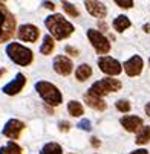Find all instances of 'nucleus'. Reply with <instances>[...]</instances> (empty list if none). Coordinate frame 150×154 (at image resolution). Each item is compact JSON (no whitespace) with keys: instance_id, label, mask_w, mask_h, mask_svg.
Here are the masks:
<instances>
[{"instance_id":"13","label":"nucleus","mask_w":150,"mask_h":154,"mask_svg":"<svg viewBox=\"0 0 150 154\" xmlns=\"http://www.w3.org/2000/svg\"><path fill=\"white\" fill-rule=\"evenodd\" d=\"M84 6L88 9V12L95 17V18H104L107 15V8L103 2H97V0H86L84 2Z\"/></svg>"},{"instance_id":"4","label":"nucleus","mask_w":150,"mask_h":154,"mask_svg":"<svg viewBox=\"0 0 150 154\" xmlns=\"http://www.w3.org/2000/svg\"><path fill=\"white\" fill-rule=\"evenodd\" d=\"M6 54L8 57L18 66H23V67H26V66H29L34 60V55H32V51L21 46L20 43H11V45H8L6 48Z\"/></svg>"},{"instance_id":"3","label":"nucleus","mask_w":150,"mask_h":154,"mask_svg":"<svg viewBox=\"0 0 150 154\" xmlns=\"http://www.w3.org/2000/svg\"><path fill=\"white\" fill-rule=\"evenodd\" d=\"M15 32V18L8 11L5 3H0V43L12 38Z\"/></svg>"},{"instance_id":"8","label":"nucleus","mask_w":150,"mask_h":154,"mask_svg":"<svg viewBox=\"0 0 150 154\" xmlns=\"http://www.w3.org/2000/svg\"><path fill=\"white\" fill-rule=\"evenodd\" d=\"M54 70L61 76H68L74 70V63L64 55H57L54 58Z\"/></svg>"},{"instance_id":"2","label":"nucleus","mask_w":150,"mask_h":154,"mask_svg":"<svg viewBox=\"0 0 150 154\" xmlns=\"http://www.w3.org/2000/svg\"><path fill=\"white\" fill-rule=\"evenodd\" d=\"M35 90L48 105L57 107V105H60L63 102V95L58 90V87L51 84V82H48V81H38L35 84Z\"/></svg>"},{"instance_id":"24","label":"nucleus","mask_w":150,"mask_h":154,"mask_svg":"<svg viewBox=\"0 0 150 154\" xmlns=\"http://www.w3.org/2000/svg\"><path fill=\"white\" fill-rule=\"evenodd\" d=\"M115 105H116V110L118 112H121V113H129L130 112V102H129L127 99H118L116 102H115Z\"/></svg>"},{"instance_id":"28","label":"nucleus","mask_w":150,"mask_h":154,"mask_svg":"<svg viewBox=\"0 0 150 154\" xmlns=\"http://www.w3.org/2000/svg\"><path fill=\"white\" fill-rule=\"evenodd\" d=\"M64 52L69 54L71 57H78V49H75L72 46H66V48H64Z\"/></svg>"},{"instance_id":"9","label":"nucleus","mask_w":150,"mask_h":154,"mask_svg":"<svg viewBox=\"0 0 150 154\" xmlns=\"http://www.w3.org/2000/svg\"><path fill=\"white\" fill-rule=\"evenodd\" d=\"M18 38L21 41H28V43H34L38 40L40 37V29L34 25H21L18 28V32H17Z\"/></svg>"},{"instance_id":"19","label":"nucleus","mask_w":150,"mask_h":154,"mask_svg":"<svg viewBox=\"0 0 150 154\" xmlns=\"http://www.w3.org/2000/svg\"><path fill=\"white\" fill-rule=\"evenodd\" d=\"M68 112H69L71 116H74V118H80V116L84 115V108H83L81 102L72 99V101L68 102Z\"/></svg>"},{"instance_id":"14","label":"nucleus","mask_w":150,"mask_h":154,"mask_svg":"<svg viewBox=\"0 0 150 154\" xmlns=\"http://www.w3.org/2000/svg\"><path fill=\"white\" fill-rule=\"evenodd\" d=\"M120 124L124 127L126 131H129V133H136V131L142 127V119L139 116L127 115V116H123L120 119Z\"/></svg>"},{"instance_id":"30","label":"nucleus","mask_w":150,"mask_h":154,"mask_svg":"<svg viewBox=\"0 0 150 154\" xmlns=\"http://www.w3.org/2000/svg\"><path fill=\"white\" fill-rule=\"evenodd\" d=\"M43 6L48 8V9H51V11H54V9H55V5H54L52 2H43Z\"/></svg>"},{"instance_id":"25","label":"nucleus","mask_w":150,"mask_h":154,"mask_svg":"<svg viewBox=\"0 0 150 154\" xmlns=\"http://www.w3.org/2000/svg\"><path fill=\"white\" fill-rule=\"evenodd\" d=\"M77 127H78L80 130H83V131H91V130H92V124H91L89 119H81V121L77 124Z\"/></svg>"},{"instance_id":"34","label":"nucleus","mask_w":150,"mask_h":154,"mask_svg":"<svg viewBox=\"0 0 150 154\" xmlns=\"http://www.w3.org/2000/svg\"><path fill=\"white\" fill-rule=\"evenodd\" d=\"M144 110H145V115H147V116H150V102L144 107Z\"/></svg>"},{"instance_id":"26","label":"nucleus","mask_w":150,"mask_h":154,"mask_svg":"<svg viewBox=\"0 0 150 154\" xmlns=\"http://www.w3.org/2000/svg\"><path fill=\"white\" fill-rule=\"evenodd\" d=\"M115 5H118L120 8H124V9H129L132 8L135 3L132 2V0H115Z\"/></svg>"},{"instance_id":"32","label":"nucleus","mask_w":150,"mask_h":154,"mask_svg":"<svg viewBox=\"0 0 150 154\" xmlns=\"http://www.w3.org/2000/svg\"><path fill=\"white\" fill-rule=\"evenodd\" d=\"M98 28H101V31H103V32H106V31H107V25H106V23H103V21H100V23H98Z\"/></svg>"},{"instance_id":"23","label":"nucleus","mask_w":150,"mask_h":154,"mask_svg":"<svg viewBox=\"0 0 150 154\" xmlns=\"http://www.w3.org/2000/svg\"><path fill=\"white\" fill-rule=\"evenodd\" d=\"M61 6L64 9V12L69 14L71 17H80V11L75 8V5H72L71 2H61Z\"/></svg>"},{"instance_id":"16","label":"nucleus","mask_w":150,"mask_h":154,"mask_svg":"<svg viewBox=\"0 0 150 154\" xmlns=\"http://www.w3.org/2000/svg\"><path fill=\"white\" fill-rule=\"evenodd\" d=\"M135 142H136L138 145H145V143L150 142V125H148V127H147V125H142V127L136 131V139H135Z\"/></svg>"},{"instance_id":"18","label":"nucleus","mask_w":150,"mask_h":154,"mask_svg":"<svg viewBox=\"0 0 150 154\" xmlns=\"http://www.w3.org/2000/svg\"><path fill=\"white\" fill-rule=\"evenodd\" d=\"M130 20H129V17L126 15H118L115 20H113V28L116 29V32H124L126 29L130 28Z\"/></svg>"},{"instance_id":"27","label":"nucleus","mask_w":150,"mask_h":154,"mask_svg":"<svg viewBox=\"0 0 150 154\" xmlns=\"http://www.w3.org/2000/svg\"><path fill=\"white\" fill-rule=\"evenodd\" d=\"M71 124L68 122V121H61V122H58V128H60V131H63V133H68V131L71 130Z\"/></svg>"},{"instance_id":"5","label":"nucleus","mask_w":150,"mask_h":154,"mask_svg":"<svg viewBox=\"0 0 150 154\" xmlns=\"http://www.w3.org/2000/svg\"><path fill=\"white\" fill-rule=\"evenodd\" d=\"M121 81L116 79V78H103L100 81H95L92 85H91V89L89 92L98 98H103L106 95H109V93H113V92H118L121 90Z\"/></svg>"},{"instance_id":"15","label":"nucleus","mask_w":150,"mask_h":154,"mask_svg":"<svg viewBox=\"0 0 150 154\" xmlns=\"http://www.w3.org/2000/svg\"><path fill=\"white\" fill-rule=\"evenodd\" d=\"M83 99H84V102L88 104L91 108L97 110V112H104V110H106V107H107V105H106V102L103 101V98H98V96L92 95L91 92L84 93Z\"/></svg>"},{"instance_id":"29","label":"nucleus","mask_w":150,"mask_h":154,"mask_svg":"<svg viewBox=\"0 0 150 154\" xmlns=\"http://www.w3.org/2000/svg\"><path fill=\"white\" fill-rule=\"evenodd\" d=\"M91 143H92L94 148H100V145H101V142H100L97 137H92V139H91Z\"/></svg>"},{"instance_id":"36","label":"nucleus","mask_w":150,"mask_h":154,"mask_svg":"<svg viewBox=\"0 0 150 154\" xmlns=\"http://www.w3.org/2000/svg\"><path fill=\"white\" fill-rule=\"evenodd\" d=\"M148 63H150V60H148Z\"/></svg>"},{"instance_id":"22","label":"nucleus","mask_w":150,"mask_h":154,"mask_svg":"<svg viewBox=\"0 0 150 154\" xmlns=\"http://www.w3.org/2000/svg\"><path fill=\"white\" fill-rule=\"evenodd\" d=\"M0 154H21V146L11 140L5 146L0 148Z\"/></svg>"},{"instance_id":"17","label":"nucleus","mask_w":150,"mask_h":154,"mask_svg":"<svg viewBox=\"0 0 150 154\" xmlns=\"http://www.w3.org/2000/svg\"><path fill=\"white\" fill-rule=\"evenodd\" d=\"M75 76L78 81H86L92 76V67L89 64H80L77 70H75Z\"/></svg>"},{"instance_id":"1","label":"nucleus","mask_w":150,"mask_h":154,"mask_svg":"<svg viewBox=\"0 0 150 154\" xmlns=\"http://www.w3.org/2000/svg\"><path fill=\"white\" fill-rule=\"evenodd\" d=\"M45 25H46L48 31L51 32V37L55 40H66L75 31L74 25L71 21H68L61 14H52V15L46 17Z\"/></svg>"},{"instance_id":"11","label":"nucleus","mask_w":150,"mask_h":154,"mask_svg":"<svg viewBox=\"0 0 150 154\" xmlns=\"http://www.w3.org/2000/svg\"><path fill=\"white\" fill-rule=\"evenodd\" d=\"M142 66H144L142 58L139 55H133L124 63V70L129 76H138L142 72Z\"/></svg>"},{"instance_id":"31","label":"nucleus","mask_w":150,"mask_h":154,"mask_svg":"<svg viewBox=\"0 0 150 154\" xmlns=\"http://www.w3.org/2000/svg\"><path fill=\"white\" fill-rule=\"evenodd\" d=\"M130 154H148V151L144 149V148H139V149H136V151H132Z\"/></svg>"},{"instance_id":"21","label":"nucleus","mask_w":150,"mask_h":154,"mask_svg":"<svg viewBox=\"0 0 150 154\" xmlns=\"http://www.w3.org/2000/svg\"><path fill=\"white\" fill-rule=\"evenodd\" d=\"M40 154H63V148L57 142H49L41 148Z\"/></svg>"},{"instance_id":"12","label":"nucleus","mask_w":150,"mask_h":154,"mask_svg":"<svg viewBox=\"0 0 150 154\" xmlns=\"http://www.w3.org/2000/svg\"><path fill=\"white\" fill-rule=\"evenodd\" d=\"M25 84H26V78H25V75H23V73H17L15 78L3 87V93L11 95V96H12V95H17V93H20L21 90H23Z\"/></svg>"},{"instance_id":"20","label":"nucleus","mask_w":150,"mask_h":154,"mask_svg":"<svg viewBox=\"0 0 150 154\" xmlns=\"http://www.w3.org/2000/svg\"><path fill=\"white\" fill-rule=\"evenodd\" d=\"M55 48V41L51 35H45V38H43V43H41V46H40V52L43 55H49Z\"/></svg>"},{"instance_id":"35","label":"nucleus","mask_w":150,"mask_h":154,"mask_svg":"<svg viewBox=\"0 0 150 154\" xmlns=\"http://www.w3.org/2000/svg\"><path fill=\"white\" fill-rule=\"evenodd\" d=\"M5 72H6V69H0V76L5 75Z\"/></svg>"},{"instance_id":"10","label":"nucleus","mask_w":150,"mask_h":154,"mask_svg":"<svg viewBox=\"0 0 150 154\" xmlns=\"http://www.w3.org/2000/svg\"><path fill=\"white\" fill-rule=\"evenodd\" d=\"M23 128H25V124L21 122V121H18V119H9L5 124L2 133H3V136H6L9 139H18V136H20L21 131H23Z\"/></svg>"},{"instance_id":"33","label":"nucleus","mask_w":150,"mask_h":154,"mask_svg":"<svg viewBox=\"0 0 150 154\" xmlns=\"http://www.w3.org/2000/svg\"><path fill=\"white\" fill-rule=\"evenodd\" d=\"M142 31L148 34V32H150V23H147V25H144V26H142Z\"/></svg>"},{"instance_id":"6","label":"nucleus","mask_w":150,"mask_h":154,"mask_svg":"<svg viewBox=\"0 0 150 154\" xmlns=\"http://www.w3.org/2000/svg\"><path fill=\"white\" fill-rule=\"evenodd\" d=\"M88 38L98 54H107L110 51V41L107 40L98 29H88Z\"/></svg>"},{"instance_id":"7","label":"nucleus","mask_w":150,"mask_h":154,"mask_svg":"<svg viewBox=\"0 0 150 154\" xmlns=\"http://www.w3.org/2000/svg\"><path fill=\"white\" fill-rule=\"evenodd\" d=\"M98 67L101 72H104L106 75H110V76H116L123 72L121 63L112 57H106V55L98 58Z\"/></svg>"}]
</instances>
